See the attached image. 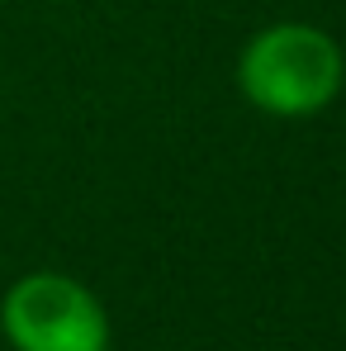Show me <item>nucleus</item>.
Here are the masks:
<instances>
[{
	"instance_id": "obj_1",
	"label": "nucleus",
	"mask_w": 346,
	"mask_h": 351,
	"mask_svg": "<svg viewBox=\"0 0 346 351\" xmlns=\"http://www.w3.org/2000/svg\"><path fill=\"white\" fill-rule=\"evenodd\" d=\"M237 81L247 90L251 105H261L266 114H313L323 110L337 86H342V53L328 34L304 29V24H275L266 34H256L242 53Z\"/></svg>"
},
{
	"instance_id": "obj_2",
	"label": "nucleus",
	"mask_w": 346,
	"mask_h": 351,
	"mask_svg": "<svg viewBox=\"0 0 346 351\" xmlns=\"http://www.w3.org/2000/svg\"><path fill=\"white\" fill-rule=\"evenodd\" d=\"M5 332L19 351H105L110 328L95 294L66 276H24L5 294Z\"/></svg>"
}]
</instances>
